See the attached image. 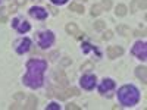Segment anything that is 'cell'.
<instances>
[{
  "instance_id": "cell-14",
  "label": "cell",
  "mask_w": 147,
  "mask_h": 110,
  "mask_svg": "<svg viewBox=\"0 0 147 110\" xmlns=\"http://www.w3.org/2000/svg\"><path fill=\"white\" fill-rule=\"evenodd\" d=\"M146 70H147V69H146L144 66H138V68L136 69V75L138 76V79H141L143 84H146V79H147V78H146Z\"/></svg>"
},
{
  "instance_id": "cell-22",
  "label": "cell",
  "mask_w": 147,
  "mask_h": 110,
  "mask_svg": "<svg viewBox=\"0 0 147 110\" xmlns=\"http://www.w3.org/2000/svg\"><path fill=\"white\" fill-rule=\"evenodd\" d=\"M100 6H102L103 10H109L110 7H112V0H103Z\"/></svg>"
},
{
  "instance_id": "cell-27",
  "label": "cell",
  "mask_w": 147,
  "mask_h": 110,
  "mask_svg": "<svg viewBox=\"0 0 147 110\" xmlns=\"http://www.w3.org/2000/svg\"><path fill=\"white\" fill-rule=\"evenodd\" d=\"M46 110H59V106L56 103H52V104H49Z\"/></svg>"
},
{
  "instance_id": "cell-28",
  "label": "cell",
  "mask_w": 147,
  "mask_h": 110,
  "mask_svg": "<svg viewBox=\"0 0 147 110\" xmlns=\"http://www.w3.org/2000/svg\"><path fill=\"white\" fill-rule=\"evenodd\" d=\"M52 3L53 5H65L66 0H52Z\"/></svg>"
},
{
  "instance_id": "cell-29",
  "label": "cell",
  "mask_w": 147,
  "mask_h": 110,
  "mask_svg": "<svg viewBox=\"0 0 147 110\" xmlns=\"http://www.w3.org/2000/svg\"><path fill=\"white\" fill-rule=\"evenodd\" d=\"M69 63H71V59H68V57H65V59L62 60V65H65V66L69 65Z\"/></svg>"
},
{
  "instance_id": "cell-18",
  "label": "cell",
  "mask_w": 147,
  "mask_h": 110,
  "mask_svg": "<svg viewBox=\"0 0 147 110\" xmlns=\"http://www.w3.org/2000/svg\"><path fill=\"white\" fill-rule=\"evenodd\" d=\"M118 32L121 34V35H125V37H128L129 35V28L127 27V25H118Z\"/></svg>"
},
{
  "instance_id": "cell-25",
  "label": "cell",
  "mask_w": 147,
  "mask_h": 110,
  "mask_svg": "<svg viewBox=\"0 0 147 110\" xmlns=\"http://www.w3.org/2000/svg\"><path fill=\"white\" fill-rule=\"evenodd\" d=\"M66 109L68 110H71V109L72 110H80V106H77L75 103H71V104H66Z\"/></svg>"
},
{
  "instance_id": "cell-11",
  "label": "cell",
  "mask_w": 147,
  "mask_h": 110,
  "mask_svg": "<svg viewBox=\"0 0 147 110\" xmlns=\"http://www.w3.org/2000/svg\"><path fill=\"white\" fill-rule=\"evenodd\" d=\"M115 88V82H113V79H103V82L100 84V87H99V93L100 94H103V95H106V93H109V91H112Z\"/></svg>"
},
{
  "instance_id": "cell-26",
  "label": "cell",
  "mask_w": 147,
  "mask_h": 110,
  "mask_svg": "<svg viewBox=\"0 0 147 110\" xmlns=\"http://www.w3.org/2000/svg\"><path fill=\"white\" fill-rule=\"evenodd\" d=\"M13 97H15V100H24V99H25V94H24V93H16Z\"/></svg>"
},
{
  "instance_id": "cell-7",
  "label": "cell",
  "mask_w": 147,
  "mask_h": 110,
  "mask_svg": "<svg viewBox=\"0 0 147 110\" xmlns=\"http://www.w3.org/2000/svg\"><path fill=\"white\" fill-rule=\"evenodd\" d=\"M80 84L84 90H93L94 85H96V76L94 75H84L81 78Z\"/></svg>"
},
{
  "instance_id": "cell-31",
  "label": "cell",
  "mask_w": 147,
  "mask_h": 110,
  "mask_svg": "<svg viewBox=\"0 0 147 110\" xmlns=\"http://www.w3.org/2000/svg\"><path fill=\"white\" fill-rule=\"evenodd\" d=\"M25 2H27V0H16V5L18 6H22V5H25Z\"/></svg>"
},
{
  "instance_id": "cell-13",
  "label": "cell",
  "mask_w": 147,
  "mask_h": 110,
  "mask_svg": "<svg viewBox=\"0 0 147 110\" xmlns=\"http://www.w3.org/2000/svg\"><path fill=\"white\" fill-rule=\"evenodd\" d=\"M55 79H56V82L59 84V85H62V87H66L68 85V78H66V75H65V72L62 70V69H59V70H55Z\"/></svg>"
},
{
  "instance_id": "cell-1",
  "label": "cell",
  "mask_w": 147,
  "mask_h": 110,
  "mask_svg": "<svg viewBox=\"0 0 147 110\" xmlns=\"http://www.w3.org/2000/svg\"><path fill=\"white\" fill-rule=\"evenodd\" d=\"M46 69H47V63L44 60H38V59L30 60L27 65V73L22 79L24 84L32 90L40 88L43 85V75Z\"/></svg>"
},
{
  "instance_id": "cell-32",
  "label": "cell",
  "mask_w": 147,
  "mask_h": 110,
  "mask_svg": "<svg viewBox=\"0 0 147 110\" xmlns=\"http://www.w3.org/2000/svg\"><path fill=\"white\" fill-rule=\"evenodd\" d=\"M84 2H85V0H84Z\"/></svg>"
},
{
  "instance_id": "cell-3",
  "label": "cell",
  "mask_w": 147,
  "mask_h": 110,
  "mask_svg": "<svg viewBox=\"0 0 147 110\" xmlns=\"http://www.w3.org/2000/svg\"><path fill=\"white\" fill-rule=\"evenodd\" d=\"M80 91L77 88H66V90H56V88H50L47 91V97H53L56 95L59 100H66L71 95H78Z\"/></svg>"
},
{
  "instance_id": "cell-8",
  "label": "cell",
  "mask_w": 147,
  "mask_h": 110,
  "mask_svg": "<svg viewBox=\"0 0 147 110\" xmlns=\"http://www.w3.org/2000/svg\"><path fill=\"white\" fill-rule=\"evenodd\" d=\"M12 25H13L15 28H16V31L19 32V34H24V32H28L30 31V23L27 22V21H21L19 18H15L13 19V22H12Z\"/></svg>"
},
{
  "instance_id": "cell-6",
  "label": "cell",
  "mask_w": 147,
  "mask_h": 110,
  "mask_svg": "<svg viewBox=\"0 0 147 110\" xmlns=\"http://www.w3.org/2000/svg\"><path fill=\"white\" fill-rule=\"evenodd\" d=\"M30 47H31V41L30 38H21L15 43V50L16 53L19 54H24V53H27L30 50Z\"/></svg>"
},
{
  "instance_id": "cell-19",
  "label": "cell",
  "mask_w": 147,
  "mask_h": 110,
  "mask_svg": "<svg viewBox=\"0 0 147 110\" xmlns=\"http://www.w3.org/2000/svg\"><path fill=\"white\" fill-rule=\"evenodd\" d=\"M102 12H103V9H102L100 5H94V6L91 7V15H93V16H99Z\"/></svg>"
},
{
  "instance_id": "cell-10",
  "label": "cell",
  "mask_w": 147,
  "mask_h": 110,
  "mask_svg": "<svg viewBox=\"0 0 147 110\" xmlns=\"http://www.w3.org/2000/svg\"><path fill=\"white\" fill-rule=\"evenodd\" d=\"M66 32L68 34H71V35H74V37H75V38L77 40H82V37H84V34L80 31V28H78V25H77V23H68V25H66Z\"/></svg>"
},
{
  "instance_id": "cell-17",
  "label": "cell",
  "mask_w": 147,
  "mask_h": 110,
  "mask_svg": "<svg viewBox=\"0 0 147 110\" xmlns=\"http://www.w3.org/2000/svg\"><path fill=\"white\" fill-rule=\"evenodd\" d=\"M69 10L71 12H77V13H82V12H84V6L82 5H78V3H72L69 6Z\"/></svg>"
},
{
  "instance_id": "cell-5",
  "label": "cell",
  "mask_w": 147,
  "mask_h": 110,
  "mask_svg": "<svg viewBox=\"0 0 147 110\" xmlns=\"http://www.w3.org/2000/svg\"><path fill=\"white\" fill-rule=\"evenodd\" d=\"M132 54L137 56L141 60H146V57H147V46H146V43L144 41H137L132 47Z\"/></svg>"
},
{
  "instance_id": "cell-20",
  "label": "cell",
  "mask_w": 147,
  "mask_h": 110,
  "mask_svg": "<svg viewBox=\"0 0 147 110\" xmlns=\"http://www.w3.org/2000/svg\"><path fill=\"white\" fill-rule=\"evenodd\" d=\"M106 28V23L103 22V21H96L94 22V30L96 31H102V30H105Z\"/></svg>"
},
{
  "instance_id": "cell-24",
  "label": "cell",
  "mask_w": 147,
  "mask_h": 110,
  "mask_svg": "<svg viewBox=\"0 0 147 110\" xmlns=\"http://www.w3.org/2000/svg\"><path fill=\"white\" fill-rule=\"evenodd\" d=\"M90 50H94V48H91V46H90V44L85 43V44L82 46V52H84V53H88Z\"/></svg>"
},
{
  "instance_id": "cell-2",
  "label": "cell",
  "mask_w": 147,
  "mask_h": 110,
  "mask_svg": "<svg viewBox=\"0 0 147 110\" xmlns=\"http://www.w3.org/2000/svg\"><path fill=\"white\" fill-rule=\"evenodd\" d=\"M118 99L124 106H136L140 100V91L134 85H124L118 90Z\"/></svg>"
},
{
  "instance_id": "cell-12",
  "label": "cell",
  "mask_w": 147,
  "mask_h": 110,
  "mask_svg": "<svg viewBox=\"0 0 147 110\" xmlns=\"http://www.w3.org/2000/svg\"><path fill=\"white\" fill-rule=\"evenodd\" d=\"M122 54H124V48L121 46H112L107 48V57L109 59H115V57L122 56Z\"/></svg>"
},
{
  "instance_id": "cell-15",
  "label": "cell",
  "mask_w": 147,
  "mask_h": 110,
  "mask_svg": "<svg viewBox=\"0 0 147 110\" xmlns=\"http://www.w3.org/2000/svg\"><path fill=\"white\" fill-rule=\"evenodd\" d=\"M127 12H128V9H127L125 5H118L116 9H115V15L116 16H125Z\"/></svg>"
},
{
  "instance_id": "cell-30",
  "label": "cell",
  "mask_w": 147,
  "mask_h": 110,
  "mask_svg": "<svg viewBox=\"0 0 147 110\" xmlns=\"http://www.w3.org/2000/svg\"><path fill=\"white\" fill-rule=\"evenodd\" d=\"M10 109H24V106H19L18 103H15V104H12V106H10Z\"/></svg>"
},
{
  "instance_id": "cell-9",
  "label": "cell",
  "mask_w": 147,
  "mask_h": 110,
  "mask_svg": "<svg viewBox=\"0 0 147 110\" xmlns=\"http://www.w3.org/2000/svg\"><path fill=\"white\" fill-rule=\"evenodd\" d=\"M30 15H31L32 18H35V19L43 21V19L47 18V10L43 9V7H40V6H34V7L30 9Z\"/></svg>"
},
{
  "instance_id": "cell-23",
  "label": "cell",
  "mask_w": 147,
  "mask_h": 110,
  "mask_svg": "<svg viewBox=\"0 0 147 110\" xmlns=\"http://www.w3.org/2000/svg\"><path fill=\"white\" fill-rule=\"evenodd\" d=\"M112 37H113V32L107 30V31H105V32H103V35H102V40H105V41H106V40H110Z\"/></svg>"
},
{
  "instance_id": "cell-4",
  "label": "cell",
  "mask_w": 147,
  "mask_h": 110,
  "mask_svg": "<svg viewBox=\"0 0 147 110\" xmlns=\"http://www.w3.org/2000/svg\"><path fill=\"white\" fill-rule=\"evenodd\" d=\"M37 41H38V46L41 48H47L50 47L55 43V35L52 31H43L38 32V37H37Z\"/></svg>"
},
{
  "instance_id": "cell-21",
  "label": "cell",
  "mask_w": 147,
  "mask_h": 110,
  "mask_svg": "<svg viewBox=\"0 0 147 110\" xmlns=\"http://www.w3.org/2000/svg\"><path fill=\"white\" fill-rule=\"evenodd\" d=\"M94 69V65L91 62H85L84 65H81V70L82 72H87V70H93Z\"/></svg>"
},
{
  "instance_id": "cell-16",
  "label": "cell",
  "mask_w": 147,
  "mask_h": 110,
  "mask_svg": "<svg viewBox=\"0 0 147 110\" xmlns=\"http://www.w3.org/2000/svg\"><path fill=\"white\" fill-rule=\"evenodd\" d=\"M37 107V99H35V95H30L28 97V101L27 104L24 106V109H35Z\"/></svg>"
}]
</instances>
